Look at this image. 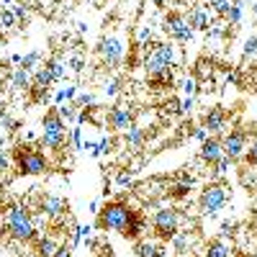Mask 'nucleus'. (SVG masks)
Returning a JSON list of instances; mask_svg holds the SVG:
<instances>
[{
  "label": "nucleus",
  "instance_id": "f257e3e1",
  "mask_svg": "<svg viewBox=\"0 0 257 257\" xmlns=\"http://www.w3.org/2000/svg\"><path fill=\"white\" fill-rule=\"evenodd\" d=\"M137 213H139V211H134L123 198H116V201H111V203L100 206L95 224H98V229H103V231H123V229L128 226V221H132Z\"/></svg>",
  "mask_w": 257,
  "mask_h": 257
},
{
  "label": "nucleus",
  "instance_id": "f03ea898",
  "mask_svg": "<svg viewBox=\"0 0 257 257\" xmlns=\"http://www.w3.org/2000/svg\"><path fill=\"white\" fill-rule=\"evenodd\" d=\"M13 160H16V173L24 178H34V175H44L49 170V160L44 152L34 149L26 142H18L13 149Z\"/></svg>",
  "mask_w": 257,
  "mask_h": 257
},
{
  "label": "nucleus",
  "instance_id": "7ed1b4c3",
  "mask_svg": "<svg viewBox=\"0 0 257 257\" xmlns=\"http://www.w3.org/2000/svg\"><path fill=\"white\" fill-rule=\"evenodd\" d=\"M6 226H8V234L16 242H31V239L39 237V229H36V224L31 219V213L24 206H11L8 208Z\"/></svg>",
  "mask_w": 257,
  "mask_h": 257
},
{
  "label": "nucleus",
  "instance_id": "20e7f679",
  "mask_svg": "<svg viewBox=\"0 0 257 257\" xmlns=\"http://www.w3.org/2000/svg\"><path fill=\"white\" fill-rule=\"evenodd\" d=\"M41 128H44V132H41V147L49 149V152H59L64 147V142H67V123H64V118L59 116L57 108L44 113Z\"/></svg>",
  "mask_w": 257,
  "mask_h": 257
},
{
  "label": "nucleus",
  "instance_id": "39448f33",
  "mask_svg": "<svg viewBox=\"0 0 257 257\" xmlns=\"http://www.w3.org/2000/svg\"><path fill=\"white\" fill-rule=\"evenodd\" d=\"M180 221H183V213L173 206H160L152 213V229L157 231V237L162 242H170L180 231Z\"/></svg>",
  "mask_w": 257,
  "mask_h": 257
},
{
  "label": "nucleus",
  "instance_id": "423d86ee",
  "mask_svg": "<svg viewBox=\"0 0 257 257\" xmlns=\"http://www.w3.org/2000/svg\"><path fill=\"white\" fill-rule=\"evenodd\" d=\"M229 201V190L221 185V183H211L201 190V196H198V208L201 213H206V216H216V213L226 206Z\"/></svg>",
  "mask_w": 257,
  "mask_h": 257
},
{
  "label": "nucleus",
  "instance_id": "0eeeda50",
  "mask_svg": "<svg viewBox=\"0 0 257 257\" xmlns=\"http://www.w3.org/2000/svg\"><path fill=\"white\" fill-rule=\"evenodd\" d=\"M162 31L173 39V41H180V44H188V41L193 39V31L190 29V24L185 21V16H180L178 11H173V13H167L165 16V21H162Z\"/></svg>",
  "mask_w": 257,
  "mask_h": 257
},
{
  "label": "nucleus",
  "instance_id": "6e6552de",
  "mask_svg": "<svg viewBox=\"0 0 257 257\" xmlns=\"http://www.w3.org/2000/svg\"><path fill=\"white\" fill-rule=\"evenodd\" d=\"M105 126L116 134H126L128 128L134 126V111L128 105H113V108L105 113Z\"/></svg>",
  "mask_w": 257,
  "mask_h": 257
},
{
  "label": "nucleus",
  "instance_id": "1a4fd4ad",
  "mask_svg": "<svg viewBox=\"0 0 257 257\" xmlns=\"http://www.w3.org/2000/svg\"><path fill=\"white\" fill-rule=\"evenodd\" d=\"M221 149H224V157H229L231 162L242 160L244 149H247V134L242 128H231V132L224 134V139H221Z\"/></svg>",
  "mask_w": 257,
  "mask_h": 257
},
{
  "label": "nucleus",
  "instance_id": "9d476101",
  "mask_svg": "<svg viewBox=\"0 0 257 257\" xmlns=\"http://www.w3.org/2000/svg\"><path fill=\"white\" fill-rule=\"evenodd\" d=\"M98 52H100L103 62L108 64V67H118L121 59H123V44H121L118 36H105L98 44Z\"/></svg>",
  "mask_w": 257,
  "mask_h": 257
},
{
  "label": "nucleus",
  "instance_id": "9b49d317",
  "mask_svg": "<svg viewBox=\"0 0 257 257\" xmlns=\"http://www.w3.org/2000/svg\"><path fill=\"white\" fill-rule=\"evenodd\" d=\"M203 128L208 132V137H219L226 132V111L221 105H213L211 111L203 113Z\"/></svg>",
  "mask_w": 257,
  "mask_h": 257
},
{
  "label": "nucleus",
  "instance_id": "f8f14e48",
  "mask_svg": "<svg viewBox=\"0 0 257 257\" xmlns=\"http://www.w3.org/2000/svg\"><path fill=\"white\" fill-rule=\"evenodd\" d=\"M219 157H224V149H221V139L219 137H208L206 142H201V149H198V160L201 162L213 165Z\"/></svg>",
  "mask_w": 257,
  "mask_h": 257
},
{
  "label": "nucleus",
  "instance_id": "ddd939ff",
  "mask_svg": "<svg viewBox=\"0 0 257 257\" xmlns=\"http://www.w3.org/2000/svg\"><path fill=\"white\" fill-rule=\"evenodd\" d=\"M41 211H44V216L47 219H54V221H59L62 216H64V211H67V203H64V198L62 196H44L41 198Z\"/></svg>",
  "mask_w": 257,
  "mask_h": 257
},
{
  "label": "nucleus",
  "instance_id": "4468645a",
  "mask_svg": "<svg viewBox=\"0 0 257 257\" xmlns=\"http://www.w3.org/2000/svg\"><path fill=\"white\" fill-rule=\"evenodd\" d=\"M185 21L190 24L193 31H208V26H211V16H208V11L203 6H193L190 13L185 16Z\"/></svg>",
  "mask_w": 257,
  "mask_h": 257
},
{
  "label": "nucleus",
  "instance_id": "2eb2a0df",
  "mask_svg": "<svg viewBox=\"0 0 257 257\" xmlns=\"http://www.w3.org/2000/svg\"><path fill=\"white\" fill-rule=\"evenodd\" d=\"M137 257H167V249L162 242H152V239H137L134 244Z\"/></svg>",
  "mask_w": 257,
  "mask_h": 257
},
{
  "label": "nucleus",
  "instance_id": "dca6fc26",
  "mask_svg": "<svg viewBox=\"0 0 257 257\" xmlns=\"http://www.w3.org/2000/svg\"><path fill=\"white\" fill-rule=\"evenodd\" d=\"M170 67L173 64H167V62H162L155 52H149L147 54V59H144V70H147V80H155V77H160V75H165V72H170Z\"/></svg>",
  "mask_w": 257,
  "mask_h": 257
},
{
  "label": "nucleus",
  "instance_id": "f3484780",
  "mask_svg": "<svg viewBox=\"0 0 257 257\" xmlns=\"http://www.w3.org/2000/svg\"><path fill=\"white\" fill-rule=\"evenodd\" d=\"M8 80H11V88H13V90H26V93H29L31 82H34V75H31L29 70H24V67H13V70L8 72Z\"/></svg>",
  "mask_w": 257,
  "mask_h": 257
},
{
  "label": "nucleus",
  "instance_id": "a211bd4d",
  "mask_svg": "<svg viewBox=\"0 0 257 257\" xmlns=\"http://www.w3.org/2000/svg\"><path fill=\"white\" fill-rule=\"evenodd\" d=\"M62 244L52 237V234H39L36 237V257H54L57 254V249H59Z\"/></svg>",
  "mask_w": 257,
  "mask_h": 257
},
{
  "label": "nucleus",
  "instance_id": "6ab92c4d",
  "mask_svg": "<svg viewBox=\"0 0 257 257\" xmlns=\"http://www.w3.org/2000/svg\"><path fill=\"white\" fill-rule=\"evenodd\" d=\"M147 137H149V132H147V128L134 123V126L126 132V147H128V149H139V147H144Z\"/></svg>",
  "mask_w": 257,
  "mask_h": 257
},
{
  "label": "nucleus",
  "instance_id": "aec40b11",
  "mask_svg": "<svg viewBox=\"0 0 257 257\" xmlns=\"http://www.w3.org/2000/svg\"><path fill=\"white\" fill-rule=\"evenodd\" d=\"M144 229H147V224H144V216H142V213H137V216H134L132 221H128V226H126V229H123L121 234H123L126 239L137 242V239L142 237V234H144Z\"/></svg>",
  "mask_w": 257,
  "mask_h": 257
},
{
  "label": "nucleus",
  "instance_id": "412c9836",
  "mask_svg": "<svg viewBox=\"0 0 257 257\" xmlns=\"http://www.w3.org/2000/svg\"><path fill=\"white\" fill-rule=\"evenodd\" d=\"M152 52H155L162 62H167V64L175 62V47L170 44V41H157V44H152Z\"/></svg>",
  "mask_w": 257,
  "mask_h": 257
},
{
  "label": "nucleus",
  "instance_id": "4be33fe9",
  "mask_svg": "<svg viewBox=\"0 0 257 257\" xmlns=\"http://www.w3.org/2000/svg\"><path fill=\"white\" fill-rule=\"evenodd\" d=\"M29 98H31V103H47V100L52 98V93H49L47 85H36V82H31V88H29Z\"/></svg>",
  "mask_w": 257,
  "mask_h": 257
},
{
  "label": "nucleus",
  "instance_id": "5701e85b",
  "mask_svg": "<svg viewBox=\"0 0 257 257\" xmlns=\"http://www.w3.org/2000/svg\"><path fill=\"white\" fill-rule=\"evenodd\" d=\"M229 254H231V247L226 244V239H213L206 252V257H229Z\"/></svg>",
  "mask_w": 257,
  "mask_h": 257
},
{
  "label": "nucleus",
  "instance_id": "b1692460",
  "mask_svg": "<svg viewBox=\"0 0 257 257\" xmlns=\"http://www.w3.org/2000/svg\"><path fill=\"white\" fill-rule=\"evenodd\" d=\"M170 242H173L175 252H185L188 247H193V234H190V231H178Z\"/></svg>",
  "mask_w": 257,
  "mask_h": 257
},
{
  "label": "nucleus",
  "instance_id": "393cba45",
  "mask_svg": "<svg viewBox=\"0 0 257 257\" xmlns=\"http://www.w3.org/2000/svg\"><path fill=\"white\" fill-rule=\"evenodd\" d=\"M90 231H93L90 224H75V226H72V239H70V244H72V247L82 244L85 237H90Z\"/></svg>",
  "mask_w": 257,
  "mask_h": 257
},
{
  "label": "nucleus",
  "instance_id": "a878e982",
  "mask_svg": "<svg viewBox=\"0 0 257 257\" xmlns=\"http://www.w3.org/2000/svg\"><path fill=\"white\" fill-rule=\"evenodd\" d=\"M41 67H44V70L52 75V80H54V82H59V80L64 77V64H62L59 59H54V57H52V59H47V64H41Z\"/></svg>",
  "mask_w": 257,
  "mask_h": 257
},
{
  "label": "nucleus",
  "instance_id": "bb28decb",
  "mask_svg": "<svg viewBox=\"0 0 257 257\" xmlns=\"http://www.w3.org/2000/svg\"><path fill=\"white\" fill-rule=\"evenodd\" d=\"M190 188H193V183H183V180L173 183V185H170V198H178V201L188 198L190 196Z\"/></svg>",
  "mask_w": 257,
  "mask_h": 257
},
{
  "label": "nucleus",
  "instance_id": "cd10ccee",
  "mask_svg": "<svg viewBox=\"0 0 257 257\" xmlns=\"http://www.w3.org/2000/svg\"><path fill=\"white\" fill-rule=\"evenodd\" d=\"M39 62H41V52L34 49V52L24 54V59H21V67L29 70V72H36V70H39Z\"/></svg>",
  "mask_w": 257,
  "mask_h": 257
},
{
  "label": "nucleus",
  "instance_id": "c85d7f7f",
  "mask_svg": "<svg viewBox=\"0 0 257 257\" xmlns=\"http://www.w3.org/2000/svg\"><path fill=\"white\" fill-rule=\"evenodd\" d=\"M16 16H13V11L11 8H6V6H0V29L3 31H11V29H16Z\"/></svg>",
  "mask_w": 257,
  "mask_h": 257
},
{
  "label": "nucleus",
  "instance_id": "c756f323",
  "mask_svg": "<svg viewBox=\"0 0 257 257\" xmlns=\"http://www.w3.org/2000/svg\"><path fill=\"white\" fill-rule=\"evenodd\" d=\"M242 8H244V0H234V3H231V11L226 16V21H229L231 26H239L242 24Z\"/></svg>",
  "mask_w": 257,
  "mask_h": 257
},
{
  "label": "nucleus",
  "instance_id": "7c9ffc66",
  "mask_svg": "<svg viewBox=\"0 0 257 257\" xmlns=\"http://www.w3.org/2000/svg\"><path fill=\"white\" fill-rule=\"evenodd\" d=\"M180 90L185 93V98H196V93H198V77H196V75L185 77V80L180 82Z\"/></svg>",
  "mask_w": 257,
  "mask_h": 257
},
{
  "label": "nucleus",
  "instance_id": "2f4dec72",
  "mask_svg": "<svg viewBox=\"0 0 257 257\" xmlns=\"http://www.w3.org/2000/svg\"><path fill=\"white\" fill-rule=\"evenodd\" d=\"M118 93H121V82L116 77H108V80L103 82V95L105 98H116Z\"/></svg>",
  "mask_w": 257,
  "mask_h": 257
},
{
  "label": "nucleus",
  "instance_id": "473e14b6",
  "mask_svg": "<svg viewBox=\"0 0 257 257\" xmlns=\"http://www.w3.org/2000/svg\"><path fill=\"white\" fill-rule=\"evenodd\" d=\"M242 57L244 59H257V36H247L244 47H242Z\"/></svg>",
  "mask_w": 257,
  "mask_h": 257
},
{
  "label": "nucleus",
  "instance_id": "72a5a7b5",
  "mask_svg": "<svg viewBox=\"0 0 257 257\" xmlns=\"http://www.w3.org/2000/svg\"><path fill=\"white\" fill-rule=\"evenodd\" d=\"M57 111H59V116L64 121H77V105L75 103H62Z\"/></svg>",
  "mask_w": 257,
  "mask_h": 257
},
{
  "label": "nucleus",
  "instance_id": "f704fd0d",
  "mask_svg": "<svg viewBox=\"0 0 257 257\" xmlns=\"http://www.w3.org/2000/svg\"><path fill=\"white\" fill-rule=\"evenodd\" d=\"M208 6L213 8V13H216V16L226 18V16H229V11H231V0H211Z\"/></svg>",
  "mask_w": 257,
  "mask_h": 257
},
{
  "label": "nucleus",
  "instance_id": "c9c22d12",
  "mask_svg": "<svg viewBox=\"0 0 257 257\" xmlns=\"http://www.w3.org/2000/svg\"><path fill=\"white\" fill-rule=\"evenodd\" d=\"M75 105L77 108H85V105H88V108H95V95L93 93H80L75 98Z\"/></svg>",
  "mask_w": 257,
  "mask_h": 257
},
{
  "label": "nucleus",
  "instance_id": "e433bc0d",
  "mask_svg": "<svg viewBox=\"0 0 257 257\" xmlns=\"http://www.w3.org/2000/svg\"><path fill=\"white\" fill-rule=\"evenodd\" d=\"M244 160H247V165L249 167H257V137L252 139V144L244 149Z\"/></svg>",
  "mask_w": 257,
  "mask_h": 257
},
{
  "label": "nucleus",
  "instance_id": "4c0bfd02",
  "mask_svg": "<svg viewBox=\"0 0 257 257\" xmlns=\"http://www.w3.org/2000/svg\"><path fill=\"white\" fill-rule=\"evenodd\" d=\"M34 82L36 85H47V88H49V85H54V80H52V75L44 70V67H39L36 72H34Z\"/></svg>",
  "mask_w": 257,
  "mask_h": 257
},
{
  "label": "nucleus",
  "instance_id": "58836bf2",
  "mask_svg": "<svg viewBox=\"0 0 257 257\" xmlns=\"http://www.w3.org/2000/svg\"><path fill=\"white\" fill-rule=\"evenodd\" d=\"M11 11H13V16H16L18 24H29V8H26V6L13 3V6H11Z\"/></svg>",
  "mask_w": 257,
  "mask_h": 257
},
{
  "label": "nucleus",
  "instance_id": "ea45409f",
  "mask_svg": "<svg viewBox=\"0 0 257 257\" xmlns=\"http://www.w3.org/2000/svg\"><path fill=\"white\" fill-rule=\"evenodd\" d=\"M211 167H213V173H216V175H226V173H229V167H231V160H229V157H219Z\"/></svg>",
  "mask_w": 257,
  "mask_h": 257
},
{
  "label": "nucleus",
  "instance_id": "a19ab883",
  "mask_svg": "<svg viewBox=\"0 0 257 257\" xmlns=\"http://www.w3.org/2000/svg\"><path fill=\"white\" fill-rule=\"evenodd\" d=\"M0 126H3L8 134H13V132H18V128H21V123H18V121H16V118H13L11 113H6V116H3V121H0Z\"/></svg>",
  "mask_w": 257,
  "mask_h": 257
},
{
  "label": "nucleus",
  "instance_id": "79ce46f5",
  "mask_svg": "<svg viewBox=\"0 0 257 257\" xmlns=\"http://www.w3.org/2000/svg\"><path fill=\"white\" fill-rule=\"evenodd\" d=\"M132 183H134V173H132V170H123V173L116 175V185H121V188L132 185Z\"/></svg>",
  "mask_w": 257,
  "mask_h": 257
},
{
  "label": "nucleus",
  "instance_id": "37998d69",
  "mask_svg": "<svg viewBox=\"0 0 257 257\" xmlns=\"http://www.w3.org/2000/svg\"><path fill=\"white\" fill-rule=\"evenodd\" d=\"M193 108H196V98H183L180 100V116L193 113Z\"/></svg>",
  "mask_w": 257,
  "mask_h": 257
},
{
  "label": "nucleus",
  "instance_id": "c03bdc74",
  "mask_svg": "<svg viewBox=\"0 0 257 257\" xmlns=\"http://www.w3.org/2000/svg\"><path fill=\"white\" fill-rule=\"evenodd\" d=\"M137 41L139 44H147V41H152V26H142L137 31Z\"/></svg>",
  "mask_w": 257,
  "mask_h": 257
},
{
  "label": "nucleus",
  "instance_id": "a18cd8bd",
  "mask_svg": "<svg viewBox=\"0 0 257 257\" xmlns=\"http://www.w3.org/2000/svg\"><path fill=\"white\" fill-rule=\"evenodd\" d=\"M70 139H72V147H75V149H82V128H80V126H75V128H72Z\"/></svg>",
  "mask_w": 257,
  "mask_h": 257
},
{
  "label": "nucleus",
  "instance_id": "49530a36",
  "mask_svg": "<svg viewBox=\"0 0 257 257\" xmlns=\"http://www.w3.org/2000/svg\"><path fill=\"white\" fill-rule=\"evenodd\" d=\"M165 108H167L170 116H180V100H178V98H170Z\"/></svg>",
  "mask_w": 257,
  "mask_h": 257
},
{
  "label": "nucleus",
  "instance_id": "de8ad7c7",
  "mask_svg": "<svg viewBox=\"0 0 257 257\" xmlns=\"http://www.w3.org/2000/svg\"><path fill=\"white\" fill-rule=\"evenodd\" d=\"M190 137L196 139V142H206V139H208V132H206L203 126H196V128H193V132H190Z\"/></svg>",
  "mask_w": 257,
  "mask_h": 257
},
{
  "label": "nucleus",
  "instance_id": "09e8293b",
  "mask_svg": "<svg viewBox=\"0 0 257 257\" xmlns=\"http://www.w3.org/2000/svg\"><path fill=\"white\" fill-rule=\"evenodd\" d=\"M67 64H70V70H72V72H82V67H85V59H82V57H72Z\"/></svg>",
  "mask_w": 257,
  "mask_h": 257
},
{
  "label": "nucleus",
  "instance_id": "8fccbe9b",
  "mask_svg": "<svg viewBox=\"0 0 257 257\" xmlns=\"http://www.w3.org/2000/svg\"><path fill=\"white\" fill-rule=\"evenodd\" d=\"M8 170H11V157L6 152H0V175H6Z\"/></svg>",
  "mask_w": 257,
  "mask_h": 257
},
{
  "label": "nucleus",
  "instance_id": "3c124183",
  "mask_svg": "<svg viewBox=\"0 0 257 257\" xmlns=\"http://www.w3.org/2000/svg\"><path fill=\"white\" fill-rule=\"evenodd\" d=\"M72 249H75L72 244H62V247L57 249V254H54V257H72Z\"/></svg>",
  "mask_w": 257,
  "mask_h": 257
},
{
  "label": "nucleus",
  "instance_id": "603ef678",
  "mask_svg": "<svg viewBox=\"0 0 257 257\" xmlns=\"http://www.w3.org/2000/svg\"><path fill=\"white\" fill-rule=\"evenodd\" d=\"M21 59H24V54H11V57H8L11 64H21Z\"/></svg>",
  "mask_w": 257,
  "mask_h": 257
},
{
  "label": "nucleus",
  "instance_id": "864d4df0",
  "mask_svg": "<svg viewBox=\"0 0 257 257\" xmlns=\"http://www.w3.org/2000/svg\"><path fill=\"white\" fill-rule=\"evenodd\" d=\"M98 211H100V201H90V213L98 216Z\"/></svg>",
  "mask_w": 257,
  "mask_h": 257
},
{
  "label": "nucleus",
  "instance_id": "5fc2aeb1",
  "mask_svg": "<svg viewBox=\"0 0 257 257\" xmlns=\"http://www.w3.org/2000/svg\"><path fill=\"white\" fill-rule=\"evenodd\" d=\"M149 3H152L155 8H165V6L170 3V0H149Z\"/></svg>",
  "mask_w": 257,
  "mask_h": 257
},
{
  "label": "nucleus",
  "instance_id": "6e6d98bb",
  "mask_svg": "<svg viewBox=\"0 0 257 257\" xmlns=\"http://www.w3.org/2000/svg\"><path fill=\"white\" fill-rule=\"evenodd\" d=\"M8 113V108H6V100L3 98H0V121H3V116Z\"/></svg>",
  "mask_w": 257,
  "mask_h": 257
},
{
  "label": "nucleus",
  "instance_id": "4d7b16f0",
  "mask_svg": "<svg viewBox=\"0 0 257 257\" xmlns=\"http://www.w3.org/2000/svg\"><path fill=\"white\" fill-rule=\"evenodd\" d=\"M24 142H26V144H31V142H36V134H34V132H26V137H24Z\"/></svg>",
  "mask_w": 257,
  "mask_h": 257
},
{
  "label": "nucleus",
  "instance_id": "13d9d810",
  "mask_svg": "<svg viewBox=\"0 0 257 257\" xmlns=\"http://www.w3.org/2000/svg\"><path fill=\"white\" fill-rule=\"evenodd\" d=\"M252 16L257 18V0H252Z\"/></svg>",
  "mask_w": 257,
  "mask_h": 257
},
{
  "label": "nucleus",
  "instance_id": "bf43d9fd",
  "mask_svg": "<svg viewBox=\"0 0 257 257\" xmlns=\"http://www.w3.org/2000/svg\"><path fill=\"white\" fill-rule=\"evenodd\" d=\"M3 90H6V82L0 80V98H3Z\"/></svg>",
  "mask_w": 257,
  "mask_h": 257
},
{
  "label": "nucleus",
  "instance_id": "052dcab7",
  "mask_svg": "<svg viewBox=\"0 0 257 257\" xmlns=\"http://www.w3.org/2000/svg\"><path fill=\"white\" fill-rule=\"evenodd\" d=\"M0 3H3V6H13V0H0Z\"/></svg>",
  "mask_w": 257,
  "mask_h": 257
},
{
  "label": "nucleus",
  "instance_id": "680f3d73",
  "mask_svg": "<svg viewBox=\"0 0 257 257\" xmlns=\"http://www.w3.org/2000/svg\"><path fill=\"white\" fill-rule=\"evenodd\" d=\"M6 147V137H0V149H3Z\"/></svg>",
  "mask_w": 257,
  "mask_h": 257
},
{
  "label": "nucleus",
  "instance_id": "e2e57ef3",
  "mask_svg": "<svg viewBox=\"0 0 257 257\" xmlns=\"http://www.w3.org/2000/svg\"><path fill=\"white\" fill-rule=\"evenodd\" d=\"M0 44H3V34H0Z\"/></svg>",
  "mask_w": 257,
  "mask_h": 257
},
{
  "label": "nucleus",
  "instance_id": "0e129e2a",
  "mask_svg": "<svg viewBox=\"0 0 257 257\" xmlns=\"http://www.w3.org/2000/svg\"><path fill=\"white\" fill-rule=\"evenodd\" d=\"M88 3H93V0H88Z\"/></svg>",
  "mask_w": 257,
  "mask_h": 257
},
{
  "label": "nucleus",
  "instance_id": "69168bd1",
  "mask_svg": "<svg viewBox=\"0 0 257 257\" xmlns=\"http://www.w3.org/2000/svg\"><path fill=\"white\" fill-rule=\"evenodd\" d=\"M0 128H3V126H0Z\"/></svg>",
  "mask_w": 257,
  "mask_h": 257
}]
</instances>
